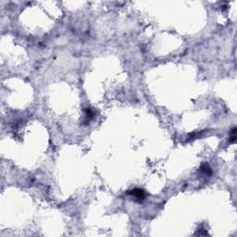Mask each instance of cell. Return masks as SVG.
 Listing matches in <instances>:
<instances>
[{
    "mask_svg": "<svg viewBox=\"0 0 237 237\" xmlns=\"http://www.w3.org/2000/svg\"><path fill=\"white\" fill-rule=\"evenodd\" d=\"M128 194L133 195L136 199H138L140 201L143 200L145 198V193L142 190V189H139V188H135V189H133V190L128 192Z\"/></svg>",
    "mask_w": 237,
    "mask_h": 237,
    "instance_id": "cell-1",
    "label": "cell"
},
{
    "mask_svg": "<svg viewBox=\"0 0 237 237\" xmlns=\"http://www.w3.org/2000/svg\"><path fill=\"white\" fill-rule=\"evenodd\" d=\"M200 171L202 173L206 174V175H210L212 173V170H211V168L209 167V165L207 163H204V164L201 165Z\"/></svg>",
    "mask_w": 237,
    "mask_h": 237,
    "instance_id": "cell-2",
    "label": "cell"
},
{
    "mask_svg": "<svg viewBox=\"0 0 237 237\" xmlns=\"http://www.w3.org/2000/svg\"><path fill=\"white\" fill-rule=\"evenodd\" d=\"M85 114H86V118L87 120H91V118L94 117V112H93V110L91 109H85Z\"/></svg>",
    "mask_w": 237,
    "mask_h": 237,
    "instance_id": "cell-3",
    "label": "cell"
}]
</instances>
